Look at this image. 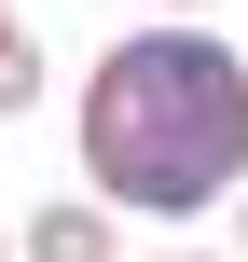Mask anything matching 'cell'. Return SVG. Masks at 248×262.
<instances>
[{
  "instance_id": "1",
  "label": "cell",
  "mask_w": 248,
  "mask_h": 262,
  "mask_svg": "<svg viewBox=\"0 0 248 262\" xmlns=\"http://www.w3.org/2000/svg\"><path fill=\"white\" fill-rule=\"evenodd\" d=\"M83 193L138 207V221H207L248 180V55L207 14H152L83 69Z\"/></svg>"
},
{
  "instance_id": "2",
  "label": "cell",
  "mask_w": 248,
  "mask_h": 262,
  "mask_svg": "<svg viewBox=\"0 0 248 262\" xmlns=\"http://www.w3.org/2000/svg\"><path fill=\"white\" fill-rule=\"evenodd\" d=\"M14 262H124V207L55 193V207H28V221H14Z\"/></svg>"
},
{
  "instance_id": "3",
  "label": "cell",
  "mask_w": 248,
  "mask_h": 262,
  "mask_svg": "<svg viewBox=\"0 0 248 262\" xmlns=\"http://www.w3.org/2000/svg\"><path fill=\"white\" fill-rule=\"evenodd\" d=\"M14 111H41V28L0 0V124H14Z\"/></svg>"
},
{
  "instance_id": "4",
  "label": "cell",
  "mask_w": 248,
  "mask_h": 262,
  "mask_svg": "<svg viewBox=\"0 0 248 262\" xmlns=\"http://www.w3.org/2000/svg\"><path fill=\"white\" fill-rule=\"evenodd\" d=\"M221 207H235V262H248V180H235V193H221Z\"/></svg>"
},
{
  "instance_id": "5",
  "label": "cell",
  "mask_w": 248,
  "mask_h": 262,
  "mask_svg": "<svg viewBox=\"0 0 248 262\" xmlns=\"http://www.w3.org/2000/svg\"><path fill=\"white\" fill-rule=\"evenodd\" d=\"M152 262H235V249H152Z\"/></svg>"
},
{
  "instance_id": "6",
  "label": "cell",
  "mask_w": 248,
  "mask_h": 262,
  "mask_svg": "<svg viewBox=\"0 0 248 262\" xmlns=\"http://www.w3.org/2000/svg\"><path fill=\"white\" fill-rule=\"evenodd\" d=\"M138 14H207V0H138Z\"/></svg>"
},
{
  "instance_id": "7",
  "label": "cell",
  "mask_w": 248,
  "mask_h": 262,
  "mask_svg": "<svg viewBox=\"0 0 248 262\" xmlns=\"http://www.w3.org/2000/svg\"><path fill=\"white\" fill-rule=\"evenodd\" d=\"M0 262H14V221H0Z\"/></svg>"
}]
</instances>
